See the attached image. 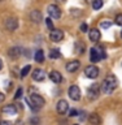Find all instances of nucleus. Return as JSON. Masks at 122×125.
Listing matches in <instances>:
<instances>
[{
	"label": "nucleus",
	"instance_id": "obj_5",
	"mask_svg": "<svg viewBox=\"0 0 122 125\" xmlns=\"http://www.w3.org/2000/svg\"><path fill=\"white\" fill-rule=\"evenodd\" d=\"M105 57V53L103 51H100V48H92L91 50V53H90V60L91 62H97L100 59H104Z\"/></svg>",
	"mask_w": 122,
	"mask_h": 125
},
{
	"label": "nucleus",
	"instance_id": "obj_22",
	"mask_svg": "<svg viewBox=\"0 0 122 125\" xmlns=\"http://www.w3.org/2000/svg\"><path fill=\"white\" fill-rule=\"evenodd\" d=\"M83 51H84V44H82L81 42H75V52L83 53Z\"/></svg>",
	"mask_w": 122,
	"mask_h": 125
},
{
	"label": "nucleus",
	"instance_id": "obj_3",
	"mask_svg": "<svg viewBox=\"0 0 122 125\" xmlns=\"http://www.w3.org/2000/svg\"><path fill=\"white\" fill-rule=\"evenodd\" d=\"M100 86L97 85V83H94L92 86H90L88 90H87V96H88V99L90 100H94V99H96L97 96H99V94H100Z\"/></svg>",
	"mask_w": 122,
	"mask_h": 125
},
{
	"label": "nucleus",
	"instance_id": "obj_1",
	"mask_svg": "<svg viewBox=\"0 0 122 125\" xmlns=\"http://www.w3.org/2000/svg\"><path fill=\"white\" fill-rule=\"evenodd\" d=\"M117 86H118V81H117V78L113 76V74H108V76L104 78V81H103V83H101L100 89H101V91H103L104 94H112L117 89Z\"/></svg>",
	"mask_w": 122,
	"mask_h": 125
},
{
	"label": "nucleus",
	"instance_id": "obj_19",
	"mask_svg": "<svg viewBox=\"0 0 122 125\" xmlns=\"http://www.w3.org/2000/svg\"><path fill=\"white\" fill-rule=\"evenodd\" d=\"M19 55H21V50H19L18 47H13V48H10V50H9V56H10L12 59L18 57Z\"/></svg>",
	"mask_w": 122,
	"mask_h": 125
},
{
	"label": "nucleus",
	"instance_id": "obj_15",
	"mask_svg": "<svg viewBox=\"0 0 122 125\" xmlns=\"http://www.w3.org/2000/svg\"><path fill=\"white\" fill-rule=\"evenodd\" d=\"M88 38H90V41H91V42H99V39H100V31L97 30V29L90 30Z\"/></svg>",
	"mask_w": 122,
	"mask_h": 125
},
{
	"label": "nucleus",
	"instance_id": "obj_11",
	"mask_svg": "<svg viewBox=\"0 0 122 125\" xmlns=\"http://www.w3.org/2000/svg\"><path fill=\"white\" fill-rule=\"evenodd\" d=\"M5 27H7V30L13 31L18 27V21L16 18H8L5 21Z\"/></svg>",
	"mask_w": 122,
	"mask_h": 125
},
{
	"label": "nucleus",
	"instance_id": "obj_8",
	"mask_svg": "<svg viewBox=\"0 0 122 125\" xmlns=\"http://www.w3.org/2000/svg\"><path fill=\"white\" fill-rule=\"evenodd\" d=\"M48 14L51 18H60L61 17V9L57 5L52 4V5L48 7Z\"/></svg>",
	"mask_w": 122,
	"mask_h": 125
},
{
	"label": "nucleus",
	"instance_id": "obj_35",
	"mask_svg": "<svg viewBox=\"0 0 122 125\" xmlns=\"http://www.w3.org/2000/svg\"><path fill=\"white\" fill-rule=\"evenodd\" d=\"M121 38H122V30H121Z\"/></svg>",
	"mask_w": 122,
	"mask_h": 125
},
{
	"label": "nucleus",
	"instance_id": "obj_20",
	"mask_svg": "<svg viewBox=\"0 0 122 125\" xmlns=\"http://www.w3.org/2000/svg\"><path fill=\"white\" fill-rule=\"evenodd\" d=\"M61 56V52L57 48H52L49 51V59H58Z\"/></svg>",
	"mask_w": 122,
	"mask_h": 125
},
{
	"label": "nucleus",
	"instance_id": "obj_12",
	"mask_svg": "<svg viewBox=\"0 0 122 125\" xmlns=\"http://www.w3.org/2000/svg\"><path fill=\"white\" fill-rule=\"evenodd\" d=\"M79 61L78 60H72V61H69L68 64H66V70H68L69 73H73V72H75V70L79 69Z\"/></svg>",
	"mask_w": 122,
	"mask_h": 125
},
{
	"label": "nucleus",
	"instance_id": "obj_29",
	"mask_svg": "<svg viewBox=\"0 0 122 125\" xmlns=\"http://www.w3.org/2000/svg\"><path fill=\"white\" fill-rule=\"evenodd\" d=\"M78 115V112H77V109H70V111H69V116H72V117H74V116H77Z\"/></svg>",
	"mask_w": 122,
	"mask_h": 125
},
{
	"label": "nucleus",
	"instance_id": "obj_23",
	"mask_svg": "<svg viewBox=\"0 0 122 125\" xmlns=\"http://www.w3.org/2000/svg\"><path fill=\"white\" fill-rule=\"evenodd\" d=\"M30 70H31V66L30 65H26V66H23L22 70H21V77H26L27 74L30 73Z\"/></svg>",
	"mask_w": 122,
	"mask_h": 125
},
{
	"label": "nucleus",
	"instance_id": "obj_27",
	"mask_svg": "<svg viewBox=\"0 0 122 125\" xmlns=\"http://www.w3.org/2000/svg\"><path fill=\"white\" fill-rule=\"evenodd\" d=\"M30 124L31 125H39L40 124V120L38 117H33V119H30Z\"/></svg>",
	"mask_w": 122,
	"mask_h": 125
},
{
	"label": "nucleus",
	"instance_id": "obj_16",
	"mask_svg": "<svg viewBox=\"0 0 122 125\" xmlns=\"http://www.w3.org/2000/svg\"><path fill=\"white\" fill-rule=\"evenodd\" d=\"M88 121L92 125H100L101 124V119H100V116L97 115V113H91L90 117H88Z\"/></svg>",
	"mask_w": 122,
	"mask_h": 125
},
{
	"label": "nucleus",
	"instance_id": "obj_7",
	"mask_svg": "<svg viewBox=\"0 0 122 125\" xmlns=\"http://www.w3.org/2000/svg\"><path fill=\"white\" fill-rule=\"evenodd\" d=\"M49 38H51V41H52V42H61L62 38H64V31L60 30V29L51 30Z\"/></svg>",
	"mask_w": 122,
	"mask_h": 125
},
{
	"label": "nucleus",
	"instance_id": "obj_37",
	"mask_svg": "<svg viewBox=\"0 0 122 125\" xmlns=\"http://www.w3.org/2000/svg\"><path fill=\"white\" fill-rule=\"evenodd\" d=\"M74 125H77V124H74Z\"/></svg>",
	"mask_w": 122,
	"mask_h": 125
},
{
	"label": "nucleus",
	"instance_id": "obj_13",
	"mask_svg": "<svg viewBox=\"0 0 122 125\" xmlns=\"http://www.w3.org/2000/svg\"><path fill=\"white\" fill-rule=\"evenodd\" d=\"M33 78H34L35 81H38V82L44 81V78H46L44 70H42V69H35L34 73H33Z\"/></svg>",
	"mask_w": 122,
	"mask_h": 125
},
{
	"label": "nucleus",
	"instance_id": "obj_26",
	"mask_svg": "<svg viewBox=\"0 0 122 125\" xmlns=\"http://www.w3.org/2000/svg\"><path fill=\"white\" fill-rule=\"evenodd\" d=\"M46 25H47V27H48L49 30H53V22L51 21V17L46 20Z\"/></svg>",
	"mask_w": 122,
	"mask_h": 125
},
{
	"label": "nucleus",
	"instance_id": "obj_33",
	"mask_svg": "<svg viewBox=\"0 0 122 125\" xmlns=\"http://www.w3.org/2000/svg\"><path fill=\"white\" fill-rule=\"evenodd\" d=\"M1 68H3V61H1V59H0V70H1Z\"/></svg>",
	"mask_w": 122,
	"mask_h": 125
},
{
	"label": "nucleus",
	"instance_id": "obj_32",
	"mask_svg": "<svg viewBox=\"0 0 122 125\" xmlns=\"http://www.w3.org/2000/svg\"><path fill=\"white\" fill-rule=\"evenodd\" d=\"M0 125H12V124L9 123V121H4L3 120V121H0Z\"/></svg>",
	"mask_w": 122,
	"mask_h": 125
},
{
	"label": "nucleus",
	"instance_id": "obj_4",
	"mask_svg": "<svg viewBox=\"0 0 122 125\" xmlns=\"http://www.w3.org/2000/svg\"><path fill=\"white\" fill-rule=\"evenodd\" d=\"M84 74H86V77L91 78V80H95L99 76V68L96 65H88L84 69Z\"/></svg>",
	"mask_w": 122,
	"mask_h": 125
},
{
	"label": "nucleus",
	"instance_id": "obj_9",
	"mask_svg": "<svg viewBox=\"0 0 122 125\" xmlns=\"http://www.w3.org/2000/svg\"><path fill=\"white\" fill-rule=\"evenodd\" d=\"M1 112L4 115H9V116H14L17 115V108L14 107L13 104H7L1 108Z\"/></svg>",
	"mask_w": 122,
	"mask_h": 125
},
{
	"label": "nucleus",
	"instance_id": "obj_6",
	"mask_svg": "<svg viewBox=\"0 0 122 125\" xmlns=\"http://www.w3.org/2000/svg\"><path fill=\"white\" fill-rule=\"evenodd\" d=\"M69 96L72 100H79L81 99V89L77 85H73L69 87Z\"/></svg>",
	"mask_w": 122,
	"mask_h": 125
},
{
	"label": "nucleus",
	"instance_id": "obj_30",
	"mask_svg": "<svg viewBox=\"0 0 122 125\" xmlns=\"http://www.w3.org/2000/svg\"><path fill=\"white\" fill-rule=\"evenodd\" d=\"M81 30H82V33H86V31H87V23H82Z\"/></svg>",
	"mask_w": 122,
	"mask_h": 125
},
{
	"label": "nucleus",
	"instance_id": "obj_34",
	"mask_svg": "<svg viewBox=\"0 0 122 125\" xmlns=\"http://www.w3.org/2000/svg\"><path fill=\"white\" fill-rule=\"evenodd\" d=\"M56 1H58V3H65L66 0H56Z\"/></svg>",
	"mask_w": 122,
	"mask_h": 125
},
{
	"label": "nucleus",
	"instance_id": "obj_25",
	"mask_svg": "<svg viewBox=\"0 0 122 125\" xmlns=\"http://www.w3.org/2000/svg\"><path fill=\"white\" fill-rule=\"evenodd\" d=\"M100 26L103 27V29H108V27L112 26V21H103L100 23Z\"/></svg>",
	"mask_w": 122,
	"mask_h": 125
},
{
	"label": "nucleus",
	"instance_id": "obj_31",
	"mask_svg": "<svg viewBox=\"0 0 122 125\" xmlns=\"http://www.w3.org/2000/svg\"><path fill=\"white\" fill-rule=\"evenodd\" d=\"M4 99H5V95H4L3 93H0V103H3Z\"/></svg>",
	"mask_w": 122,
	"mask_h": 125
},
{
	"label": "nucleus",
	"instance_id": "obj_17",
	"mask_svg": "<svg viewBox=\"0 0 122 125\" xmlns=\"http://www.w3.org/2000/svg\"><path fill=\"white\" fill-rule=\"evenodd\" d=\"M30 18H31V21H34V22H40V20H42V13L39 10H33L30 13Z\"/></svg>",
	"mask_w": 122,
	"mask_h": 125
},
{
	"label": "nucleus",
	"instance_id": "obj_18",
	"mask_svg": "<svg viewBox=\"0 0 122 125\" xmlns=\"http://www.w3.org/2000/svg\"><path fill=\"white\" fill-rule=\"evenodd\" d=\"M34 59H35V61H37V62H43V61H44V52H43L42 50H38L37 52H35Z\"/></svg>",
	"mask_w": 122,
	"mask_h": 125
},
{
	"label": "nucleus",
	"instance_id": "obj_10",
	"mask_svg": "<svg viewBox=\"0 0 122 125\" xmlns=\"http://www.w3.org/2000/svg\"><path fill=\"white\" fill-rule=\"evenodd\" d=\"M68 102L64 100V99H61V100H58L57 102V112L60 113V115H64V113H66V111H68Z\"/></svg>",
	"mask_w": 122,
	"mask_h": 125
},
{
	"label": "nucleus",
	"instance_id": "obj_2",
	"mask_svg": "<svg viewBox=\"0 0 122 125\" xmlns=\"http://www.w3.org/2000/svg\"><path fill=\"white\" fill-rule=\"evenodd\" d=\"M27 103H29V105L34 109V111H37V109L42 108L43 105H44L46 102L43 99V96L38 95V94H31L30 98L27 99Z\"/></svg>",
	"mask_w": 122,
	"mask_h": 125
},
{
	"label": "nucleus",
	"instance_id": "obj_28",
	"mask_svg": "<svg viewBox=\"0 0 122 125\" xmlns=\"http://www.w3.org/2000/svg\"><path fill=\"white\" fill-rule=\"evenodd\" d=\"M21 95H22V89L19 87V89L17 90V93H16V95H14V99H18V98H21Z\"/></svg>",
	"mask_w": 122,
	"mask_h": 125
},
{
	"label": "nucleus",
	"instance_id": "obj_14",
	"mask_svg": "<svg viewBox=\"0 0 122 125\" xmlns=\"http://www.w3.org/2000/svg\"><path fill=\"white\" fill-rule=\"evenodd\" d=\"M49 78H51V81H52L53 83H60L61 80H62L61 73L57 72V70H52V72L49 73Z\"/></svg>",
	"mask_w": 122,
	"mask_h": 125
},
{
	"label": "nucleus",
	"instance_id": "obj_36",
	"mask_svg": "<svg viewBox=\"0 0 122 125\" xmlns=\"http://www.w3.org/2000/svg\"><path fill=\"white\" fill-rule=\"evenodd\" d=\"M0 1H3V0H0Z\"/></svg>",
	"mask_w": 122,
	"mask_h": 125
},
{
	"label": "nucleus",
	"instance_id": "obj_24",
	"mask_svg": "<svg viewBox=\"0 0 122 125\" xmlns=\"http://www.w3.org/2000/svg\"><path fill=\"white\" fill-rule=\"evenodd\" d=\"M114 22H116L118 26H122V13H120V14H117V16H116Z\"/></svg>",
	"mask_w": 122,
	"mask_h": 125
},
{
	"label": "nucleus",
	"instance_id": "obj_21",
	"mask_svg": "<svg viewBox=\"0 0 122 125\" xmlns=\"http://www.w3.org/2000/svg\"><path fill=\"white\" fill-rule=\"evenodd\" d=\"M103 4H104L103 0H92V8H94L95 10L100 9V8L103 7Z\"/></svg>",
	"mask_w": 122,
	"mask_h": 125
}]
</instances>
